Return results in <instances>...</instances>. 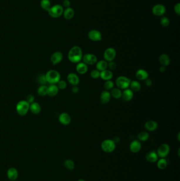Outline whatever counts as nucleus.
Instances as JSON below:
<instances>
[{
  "mask_svg": "<svg viewBox=\"0 0 180 181\" xmlns=\"http://www.w3.org/2000/svg\"><path fill=\"white\" fill-rule=\"evenodd\" d=\"M114 82L111 80H108L105 81L104 84V87L106 91L111 90L112 88H114Z\"/></svg>",
  "mask_w": 180,
  "mask_h": 181,
  "instance_id": "36",
  "label": "nucleus"
},
{
  "mask_svg": "<svg viewBox=\"0 0 180 181\" xmlns=\"http://www.w3.org/2000/svg\"><path fill=\"white\" fill-rule=\"evenodd\" d=\"M144 128L147 131H155L158 128V123L155 121L148 120L144 124Z\"/></svg>",
  "mask_w": 180,
  "mask_h": 181,
  "instance_id": "18",
  "label": "nucleus"
},
{
  "mask_svg": "<svg viewBox=\"0 0 180 181\" xmlns=\"http://www.w3.org/2000/svg\"><path fill=\"white\" fill-rule=\"evenodd\" d=\"M58 119L60 123L65 126L69 124L71 121L70 116L68 113L65 112L61 113L59 116Z\"/></svg>",
  "mask_w": 180,
  "mask_h": 181,
  "instance_id": "14",
  "label": "nucleus"
},
{
  "mask_svg": "<svg viewBox=\"0 0 180 181\" xmlns=\"http://www.w3.org/2000/svg\"><path fill=\"white\" fill-rule=\"evenodd\" d=\"M166 12V8L164 5L161 4H157L154 5L152 8V13L155 16H163Z\"/></svg>",
  "mask_w": 180,
  "mask_h": 181,
  "instance_id": "10",
  "label": "nucleus"
},
{
  "mask_svg": "<svg viewBox=\"0 0 180 181\" xmlns=\"http://www.w3.org/2000/svg\"><path fill=\"white\" fill-rule=\"evenodd\" d=\"M134 97V92H133L131 89H124L122 92V97L123 100L125 101H131Z\"/></svg>",
  "mask_w": 180,
  "mask_h": 181,
  "instance_id": "24",
  "label": "nucleus"
},
{
  "mask_svg": "<svg viewBox=\"0 0 180 181\" xmlns=\"http://www.w3.org/2000/svg\"><path fill=\"white\" fill-rule=\"evenodd\" d=\"M77 181H86L84 179H79V180H78Z\"/></svg>",
  "mask_w": 180,
  "mask_h": 181,
  "instance_id": "51",
  "label": "nucleus"
},
{
  "mask_svg": "<svg viewBox=\"0 0 180 181\" xmlns=\"http://www.w3.org/2000/svg\"><path fill=\"white\" fill-rule=\"evenodd\" d=\"M142 148V144L138 140H134L131 142L129 145V150L133 153H137L140 151Z\"/></svg>",
  "mask_w": 180,
  "mask_h": 181,
  "instance_id": "13",
  "label": "nucleus"
},
{
  "mask_svg": "<svg viewBox=\"0 0 180 181\" xmlns=\"http://www.w3.org/2000/svg\"><path fill=\"white\" fill-rule=\"evenodd\" d=\"M116 56V52L114 48H108L104 53V60L107 62L113 61Z\"/></svg>",
  "mask_w": 180,
  "mask_h": 181,
  "instance_id": "8",
  "label": "nucleus"
},
{
  "mask_svg": "<svg viewBox=\"0 0 180 181\" xmlns=\"http://www.w3.org/2000/svg\"><path fill=\"white\" fill-rule=\"evenodd\" d=\"M82 60L87 65H92L96 64L98 62L96 56L92 54H86L83 56Z\"/></svg>",
  "mask_w": 180,
  "mask_h": 181,
  "instance_id": "9",
  "label": "nucleus"
},
{
  "mask_svg": "<svg viewBox=\"0 0 180 181\" xmlns=\"http://www.w3.org/2000/svg\"><path fill=\"white\" fill-rule=\"evenodd\" d=\"M47 90H48V87L45 85H42L38 89L37 93L40 96L45 97L47 95Z\"/></svg>",
  "mask_w": 180,
  "mask_h": 181,
  "instance_id": "34",
  "label": "nucleus"
},
{
  "mask_svg": "<svg viewBox=\"0 0 180 181\" xmlns=\"http://www.w3.org/2000/svg\"><path fill=\"white\" fill-rule=\"evenodd\" d=\"M67 80L68 82L73 86L77 85L79 83L80 79L78 76L75 73H70L67 76Z\"/></svg>",
  "mask_w": 180,
  "mask_h": 181,
  "instance_id": "16",
  "label": "nucleus"
},
{
  "mask_svg": "<svg viewBox=\"0 0 180 181\" xmlns=\"http://www.w3.org/2000/svg\"><path fill=\"white\" fill-rule=\"evenodd\" d=\"M48 13L50 16L54 18H57L60 17L63 12V8L59 4H56L51 6L49 10L48 11Z\"/></svg>",
  "mask_w": 180,
  "mask_h": 181,
  "instance_id": "6",
  "label": "nucleus"
},
{
  "mask_svg": "<svg viewBox=\"0 0 180 181\" xmlns=\"http://www.w3.org/2000/svg\"><path fill=\"white\" fill-rule=\"evenodd\" d=\"M48 83L50 84H55L60 80V74L55 70H50L45 75Z\"/></svg>",
  "mask_w": 180,
  "mask_h": 181,
  "instance_id": "2",
  "label": "nucleus"
},
{
  "mask_svg": "<svg viewBox=\"0 0 180 181\" xmlns=\"http://www.w3.org/2000/svg\"><path fill=\"white\" fill-rule=\"evenodd\" d=\"M59 89L55 84H51L48 87L47 95L50 97H53L57 94L59 92Z\"/></svg>",
  "mask_w": 180,
  "mask_h": 181,
  "instance_id": "22",
  "label": "nucleus"
},
{
  "mask_svg": "<svg viewBox=\"0 0 180 181\" xmlns=\"http://www.w3.org/2000/svg\"><path fill=\"white\" fill-rule=\"evenodd\" d=\"M157 166L159 170H164L167 166V162L165 158H161L160 160L157 161Z\"/></svg>",
  "mask_w": 180,
  "mask_h": 181,
  "instance_id": "31",
  "label": "nucleus"
},
{
  "mask_svg": "<svg viewBox=\"0 0 180 181\" xmlns=\"http://www.w3.org/2000/svg\"><path fill=\"white\" fill-rule=\"evenodd\" d=\"M96 67L100 72L104 71L108 68V62L105 60H99L96 64Z\"/></svg>",
  "mask_w": 180,
  "mask_h": 181,
  "instance_id": "27",
  "label": "nucleus"
},
{
  "mask_svg": "<svg viewBox=\"0 0 180 181\" xmlns=\"http://www.w3.org/2000/svg\"><path fill=\"white\" fill-rule=\"evenodd\" d=\"M180 132H179V134H178V141H179V142H180Z\"/></svg>",
  "mask_w": 180,
  "mask_h": 181,
  "instance_id": "49",
  "label": "nucleus"
},
{
  "mask_svg": "<svg viewBox=\"0 0 180 181\" xmlns=\"http://www.w3.org/2000/svg\"><path fill=\"white\" fill-rule=\"evenodd\" d=\"M113 140V142H114L115 143V144H118L120 142V138L118 136H115L113 138V139H112Z\"/></svg>",
  "mask_w": 180,
  "mask_h": 181,
  "instance_id": "47",
  "label": "nucleus"
},
{
  "mask_svg": "<svg viewBox=\"0 0 180 181\" xmlns=\"http://www.w3.org/2000/svg\"><path fill=\"white\" fill-rule=\"evenodd\" d=\"M89 39L93 41H99L102 40L101 32L97 30H91L88 34Z\"/></svg>",
  "mask_w": 180,
  "mask_h": 181,
  "instance_id": "11",
  "label": "nucleus"
},
{
  "mask_svg": "<svg viewBox=\"0 0 180 181\" xmlns=\"http://www.w3.org/2000/svg\"><path fill=\"white\" fill-rule=\"evenodd\" d=\"M149 135L147 131H141L137 134L138 140L140 142L147 141L149 139Z\"/></svg>",
  "mask_w": 180,
  "mask_h": 181,
  "instance_id": "33",
  "label": "nucleus"
},
{
  "mask_svg": "<svg viewBox=\"0 0 180 181\" xmlns=\"http://www.w3.org/2000/svg\"><path fill=\"white\" fill-rule=\"evenodd\" d=\"M57 84V86L59 89H65L66 87H67V83H66V82L63 81V80H60Z\"/></svg>",
  "mask_w": 180,
  "mask_h": 181,
  "instance_id": "39",
  "label": "nucleus"
},
{
  "mask_svg": "<svg viewBox=\"0 0 180 181\" xmlns=\"http://www.w3.org/2000/svg\"><path fill=\"white\" fill-rule=\"evenodd\" d=\"M70 4V1L69 0H64L63 2V5L66 8H69Z\"/></svg>",
  "mask_w": 180,
  "mask_h": 181,
  "instance_id": "44",
  "label": "nucleus"
},
{
  "mask_svg": "<svg viewBox=\"0 0 180 181\" xmlns=\"http://www.w3.org/2000/svg\"><path fill=\"white\" fill-rule=\"evenodd\" d=\"M72 92H73V93H77L79 92L78 87H77V85L76 86H73L71 89Z\"/></svg>",
  "mask_w": 180,
  "mask_h": 181,
  "instance_id": "46",
  "label": "nucleus"
},
{
  "mask_svg": "<svg viewBox=\"0 0 180 181\" xmlns=\"http://www.w3.org/2000/svg\"><path fill=\"white\" fill-rule=\"evenodd\" d=\"M63 59V53L60 52H55L51 56L50 60L53 65H55L60 63Z\"/></svg>",
  "mask_w": 180,
  "mask_h": 181,
  "instance_id": "12",
  "label": "nucleus"
},
{
  "mask_svg": "<svg viewBox=\"0 0 180 181\" xmlns=\"http://www.w3.org/2000/svg\"><path fill=\"white\" fill-rule=\"evenodd\" d=\"M136 77L140 81H145L149 78V73L147 71L143 69H139L136 72Z\"/></svg>",
  "mask_w": 180,
  "mask_h": 181,
  "instance_id": "19",
  "label": "nucleus"
},
{
  "mask_svg": "<svg viewBox=\"0 0 180 181\" xmlns=\"http://www.w3.org/2000/svg\"><path fill=\"white\" fill-rule=\"evenodd\" d=\"M29 110L31 111L32 113L35 114H38L41 112V109L39 104L38 103L34 102L30 104Z\"/></svg>",
  "mask_w": 180,
  "mask_h": 181,
  "instance_id": "26",
  "label": "nucleus"
},
{
  "mask_svg": "<svg viewBox=\"0 0 180 181\" xmlns=\"http://www.w3.org/2000/svg\"><path fill=\"white\" fill-rule=\"evenodd\" d=\"M100 77L105 81L111 80L113 77V73H112V71L106 69L104 71L100 72Z\"/></svg>",
  "mask_w": 180,
  "mask_h": 181,
  "instance_id": "21",
  "label": "nucleus"
},
{
  "mask_svg": "<svg viewBox=\"0 0 180 181\" xmlns=\"http://www.w3.org/2000/svg\"><path fill=\"white\" fill-rule=\"evenodd\" d=\"M83 51L81 48L77 46L71 48L68 54V59L73 63L80 62L83 58Z\"/></svg>",
  "mask_w": 180,
  "mask_h": 181,
  "instance_id": "1",
  "label": "nucleus"
},
{
  "mask_svg": "<svg viewBox=\"0 0 180 181\" xmlns=\"http://www.w3.org/2000/svg\"><path fill=\"white\" fill-rule=\"evenodd\" d=\"M38 82L40 84H41V85H45L46 84L47 82L46 81V76L45 75H40L38 77Z\"/></svg>",
  "mask_w": 180,
  "mask_h": 181,
  "instance_id": "40",
  "label": "nucleus"
},
{
  "mask_svg": "<svg viewBox=\"0 0 180 181\" xmlns=\"http://www.w3.org/2000/svg\"><path fill=\"white\" fill-rule=\"evenodd\" d=\"M146 160L150 163L157 162L159 160V156L155 150H152L147 153L145 156Z\"/></svg>",
  "mask_w": 180,
  "mask_h": 181,
  "instance_id": "17",
  "label": "nucleus"
},
{
  "mask_svg": "<svg viewBox=\"0 0 180 181\" xmlns=\"http://www.w3.org/2000/svg\"><path fill=\"white\" fill-rule=\"evenodd\" d=\"M170 151V147L167 144H162L158 147L157 153L159 157L165 158L169 155Z\"/></svg>",
  "mask_w": 180,
  "mask_h": 181,
  "instance_id": "7",
  "label": "nucleus"
},
{
  "mask_svg": "<svg viewBox=\"0 0 180 181\" xmlns=\"http://www.w3.org/2000/svg\"><path fill=\"white\" fill-rule=\"evenodd\" d=\"M170 21L169 19L166 16H163L160 20V24L163 27H166L169 26Z\"/></svg>",
  "mask_w": 180,
  "mask_h": 181,
  "instance_id": "37",
  "label": "nucleus"
},
{
  "mask_svg": "<svg viewBox=\"0 0 180 181\" xmlns=\"http://www.w3.org/2000/svg\"><path fill=\"white\" fill-rule=\"evenodd\" d=\"M131 79L124 76L118 77L116 79V84L118 88L120 89H128L131 83Z\"/></svg>",
  "mask_w": 180,
  "mask_h": 181,
  "instance_id": "4",
  "label": "nucleus"
},
{
  "mask_svg": "<svg viewBox=\"0 0 180 181\" xmlns=\"http://www.w3.org/2000/svg\"><path fill=\"white\" fill-rule=\"evenodd\" d=\"M174 10L175 13L178 14V16L180 15V3H176L174 7Z\"/></svg>",
  "mask_w": 180,
  "mask_h": 181,
  "instance_id": "43",
  "label": "nucleus"
},
{
  "mask_svg": "<svg viewBox=\"0 0 180 181\" xmlns=\"http://www.w3.org/2000/svg\"><path fill=\"white\" fill-rule=\"evenodd\" d=\"M180 148H179V150H178V156L179 157H180Z\"/></svg>",
  "mask_w": 180,
  "mask_h": 181,
  "instance_id": "50",
  "label": "nucleus"
},
{
  "mask_svg": "<svg viewBox=\"0 0 180 181\" xmlns=\"http://www.w3.org/2000/svg\"><path fill=\"white\" fill-rule=\"evenodd\" d=\"M63 165L65 166V168L69 171H73L75 167V164L74 162L70 159L65 160L63 162Z\"/></svg>",
  "mask_w": 180,
  "mask_h": 181,
  "instance_id": "32",
  "label": "nucleus"
},
{
  "mask_svg": "<svg viewBox=\"0 0 180 181\" xmlns=\"http://www.w3.org/2000/svg\"><path fill=\"white\" fill-rule=\"evenodd\" d=\"M166 71V67L161 65L159 68V71L161 73H164Z\"/></svg>",
  "mask_w": 180,
  "mask_h": 181,
  "instance_id": "48",
  "label": "nucleus"
},
{
  "mask_svg": "<svg viewBox=\"0 0 180 181\" xmlns=\"http://www.w3.org/2000/svg\"></svg>",
  "mask_w": 180,
  "mask_h": 181,
  "instance_id": "52",
  "label": "nucleus"
},
{
  "mask_svg": "<svg viewBox=\"0 0 180 181\" xmlns=\"http://www.w3.org/2000/svg\"><path fill=\"white\" fill-rule=\"evenodd\" d=\"M18 172L16 168L11 167L9 168L7 171L8 177L11 181H15L18 178Z\"/></svg>",
  "mask_w": 180,
  "mask_h": 181,
  "instance_id": "23",
  "label": "nucleus"
},
{
  "mask_svg": "<svg viewBox=\"0 0 180 181\" xmlns=\"http://www.w3.org/2000/svg\"><path fill=\"white\" fill-rule=\"evenodd\" d=\"M111 95L108 91H103L100 95V101L103 104L109 102L111 99Z\"/></svg>",
  "mask_w": 180,
  "mask_h": 181,
  "instance_id": "15",
  "label": "nucleus"
},
{
  "mask_svg": "<svg viewBox=\"0 0 180 181\" xmlns=\"http://www.w3.org/2000/svg\"><path fill=\"white\" fill-rule=\"evenodd\" d=\"M76 69L78 73L83 75L86 73L88 69V65L85 64L84 62H79L77 63Z\"/></svg>",
  "mask_w": 180,
  "mask_h": 181,
  "instance_id": "20",
  "label": "nucleus"
},
{
  "mask_svg": "<svg viewBox=\"0 0 180 181\" xmlns=\"http://www.w3.org/2000/svg\"><path fill=\"white\" fill-rule=\"evenodd\" d=\"M129 87L133 92H138L141 89V84L137 81H131Z\"/></svg>",
  "mask_w": 180,
  "mask_h": 181,
  "instance_id": "30",
  "label": "nucleus"
},
{
  "mask_svg": "<svg viewBox=\"0 0 180 181\" xmlns=\"http://www.w3.org/2000/svg\"><path fill=\"white\" fill-rule=\"evenodd\" d=\"M108 67L109 68L110 71H114L117 67V64L115 62H114V60L109 62H108Z\"/></svg>",
  "mask_w": 180,
  "mask_h": 181,
  "instance_id": "41",
  "label": "nucleus"
},
{
  "mask_svg": "<svg viewBox=\"0 0 180 181\" xmlns=\"http://www.w3.org/2000/svg\"><path fill=\"white\" fill-rule=\"evenodd\" d=\"M40 5L43 10L47 11L51 8V3L49 0H41Z\"/></svg>",
  "mask_w": 180,
  "mask_h": 181,
  "instance_id": "35",
  "label": "nucleus"
},
{
  "mask_svg": "<svg viewBox=\"0 0 180 181\" xmlns=\"http://www.w3.org/2000/svg\"><path fill=\"white\" fill-rule=\"evenodd\" d=\"M64 18L67 20H70L73 18L75 14L74 10L72 8H67L65 9V10H63V12Z\"/></svg>",
  "mask_w": 180,
  "mask_h": 181,
  "instance_id": "29",
  "label": "nucleus"
},
{
  "mask_svg": "<svg viewBox=\"0 0 180 181\" xmlns=\"http://www.w3.org/2000/svg\"><path fill=\"white\" fill-rule=\"evenodd\" d=\"M30 104L26 100H22L18 102L16 105V110L19 115L24 116L28 112Z\"/></svg>",
  "mask_w": 180,
  "mask_h": 181,
  "instance_id": "3",
  "label": "nucleus"
},
{
  "mask_svg": "<svg viewBox=\"0 0 180 181\" xmlns=\"http://www.w3.org/2000/svg\"><path fill=\"white\" fill-rule=\"evenodd\" d=\"M26 102L29 103V104H31L33 102H34V97L32 94H29L26 97Z\"/></svg>",
  "mask_w": 180,
  "mask_h": 181,
  "instance_id": "42",
  "label": "nucleus"
},
{
  "mask_svg": "<svg viewBox=\"0 0 180 181\" xmlns=\"http://www.w3.org/2000/svg\"><path fill=\"white\" fill-rule=\"evenodd\" d=\"M144 81H145V84L146 85L147 87H151L152 85V80L151 79L147 78V79H146Z\"/></svg>",
  "mask_w": 180,
  "mask_h": 181,
  "instance_id": "45",
  "label": "nucleus"
},
{
  "mask_svg": "<svg viewBox=\"0 0 180 181\" xmlns=\"http://www.w3.org/2000/svg\"><path fill=\"white\" fill-rule=\"evenodd\" d=\"M101 148L104 152L110 153L114 151L116 144L112 139H105L102 142Z\"/></svg>",
  "mask_w": 180,
  "mask_h": 181,
  "instance_id": "5",
  "label": "nucleus"
},
{
  "mask_svg": "<svg viewBox=\"0 0 180 181\" xmlns=\"http://www.w3.org/2000/svg\"><path fill=\"white\" fill-rule=\"evenodd\" d=\"M159 62L161 65L164 66H167L170 64V59L167 54H163L159 56Z\"/></svg>",
  "mask_w": 180,
  "mask_h": 181,
  "instance_id": "25",
  "label": "nucleus"
},
{
  "mask_svg": "<svg viewBox=\"0 0 180 181\" xmlns=\"http://www.w3.org/2000/svg\"><path fill=\"white\" fill-rule=\"evenodd\" d=\"M100 72L97 69H94L90 72V76L92 79H97L100 77Z\"/></svg>",
  "mask_w": 180,
  "mask_h": 181,
  "instance_id": "38",
  "label": "nucleus"
},
{
  "mask_svg": "<svg viewBox=\"0 0 180 181\" xmlns=\"http://www.w3.org/2000/svg\"><path fill=\"white\" fill-rule=\"evenodd\" d=\"M111 91L110 92L111 97H112L113 98L115 99H119L120 97H122V91L121 89L118 87H114L112 89L110 90Z\"/></svg>",
  "mask_w": 180,
  "mask_h": 181,
  "instance_id": "28",
  "label": "nucleus"
}]
</instances>
